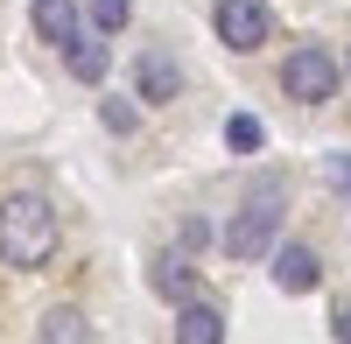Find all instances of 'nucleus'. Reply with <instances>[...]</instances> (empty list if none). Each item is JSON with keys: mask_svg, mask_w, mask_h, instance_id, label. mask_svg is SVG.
Instances as JSON below:
<instances>
[{"mask_svg": "<svg viewBox=\"0 0 351 344\" xmlns=\"http://www.w3.org/2000/svg\"><path fill=\"white\" fill-rule=\"evenodd\" d=\"M337 77H344L337 56L324 42H302V49H288V64H281V92L295 106H330L337 99Z\"/></svg>", "mask_w": 351, "mask_h": 344, "instance_id": "3", "label": "nucleus"}, {"mask_svg": "<svg viewBox=\"0 0 351 344\" xmlns=\"http://www.w3.org/2000/svg\"><path fill=\"white\" fill-rule=\"evenodd\" d=\"M211 21H218V42H225V49H239V56H253L260 42H267V28H274L260 0H218V14H211Z\"/></svg>", "mask_w": 351, "mask_h": 344, "instance_id": "4", "label": "nucleus"}, {"mask_svg": "<svg viewBox=\"0 0 351 344\" xmlns=\"http://www.w3.org/2000/svg\"><path fill=\"white\" fill-rule=\"evenodd\" d=\"M64 64H71V77H77V84H99L112 56H106V42H99V36H77V42H64Z\"/></svg>", "mask_w": 351, "mask_h": 344, "instance_id": "9", "label": "nucleus"}, {"mask_svg": "<svg viewBox=\"0 0 351 344\" xmlns=\"http://www.w3.org/2000/svg\"><path fill=\"white\" fill-rule=\"evenodd\" d=\"M56 239H64V225H56V204H49L43 190L0 197V260H8V267H21V274L49 267Z\"/></svg>", "mask_w": 351, "mask_h": 344, "instance_id": "1", "label": "nucleus"}, {"mask_svg": "<svg viewBox=\"0 0 351 344\" xmlns=\"http://www.w3.org/2000/svg\"><path fill=\"white\" fill-rule=\"evenodd\" d=\"M330 330H337V344H351V309H337V317H330Z\"/></svg>", "mask_w": 351, "mask_h": 344, "instance_id": "16", "label": "nucleus"}, {"mask_svg": "<svg viewBox=\"0 0 351 344\" xmlns=\"http://www.w3.org/2000/svg\"><path fill=\"white\" fill-rule=\"evenodd\" d=\"M99 120H106V134H134V127H141V106H134V99H106Z\"/></svg>", "mask_w": 351, "mask_h": 344, "instance_id": "14", "label": "nucleus"}, {"mask_svg": "<svg viewBox=\"0 0 351 344\" xmlns=\"http://www.w3.org/2000/svg\"><path fill=\"white\" fill-rule=\"evenodd\" d=\"M281 204H288V183L281 176H253V190L239 197V211H232V225L218 232V246L232 253V260H260V253H274Z\"/></svg>", "mask_w": 351, "mask_h": 344, "instance_id": "2", "label": "nucleus"}, {"mask_svg": "<svg viewBox=\"0 0 351 344\" xmlns=\"http://www.w3.org/2000/svg\"><path fill=\"white\" fill-rule=\"evenodd\" d=\"M344 71H351V49H344Z\"/></svg>", "mask_w": 351, "mask_h": 344, "instance_id": "17", "label": "nucleus"}, {"mask_svg": "<svg viewBox=\"0 0 351 344\" xmlns=\"http://www.w3.org/2000/svg\"><path fill=\"white\" fill-rule=\"evenodd\" d=\"M260 140H267V127H260L253 112H232V120H225V148L232 155H260Z\"/></svg>", "mask_w": 351, "mask_h": 344, "instance_id": "12", "label": "nucleus"}, {"mask_svg": "<svg viewBox=\"0 0 351 344\" xmlns=\"http://www.w3.org/2000/svg\"><path fill=\"white\" fill-rule=\"evenodd\" d=\"M155 295L162 302H190V260L183 253H162L155 260Z\"/></svg>", "mask_w": 351, "mask_h": 344, "instance_id": "11", "label": "nucleus"}, {"mask_svg": "<svg viewBox=\"0 0 351 344\" xmlns=\"http://www.w3.org/2000/svg\"><path fill=\"white\" fill-rule=\"evenodd\" d=\"M28 21H36V36L56 42V49L84 36V28H77V0H36V8H28Z\"/></svg>", "mask_w": 351, "mask_h": 344, "instance_id": "7", "label": "nucleus"}, {"mask_svg": "<svg viewBox=\"0 0 351 344\" xmlns=\"http://www.w3.org/2000/svg\"><path fill=\"white\" fill-rule=\"evenodd\" d=\"M176 92H183V71H176V56L148 49V56L134 64V99H148V106H169Z\"/></svg>", "mask_w": 351, "mask_h": 344, "instance_id": "5", "label": "nucleus"}, {"mask_svg": "<svg viewBox=\"0 0 351 344\" xmlns=\"http://www.w3.org/2000/svg\"><path fill=\"white\" fill-rule=\"evenodd\" d=\"M84 8H92V28H99V36H120L127 14H134V0H84Z\"/></svg>", "mask_w": 351, "mask_h": 344, "instance_id": "13", "label": "nucleus"}, {"mask_svg": "<svg viewBox=\"0 0 351 344\" xmlns=\"http://www.w3.org/2000/svg\"><path fill=\"white\" fill-rule=\"evenodd\" d=\"M316 281H324V260L309 246H274V288L281 295H309Z\"/></svg>", "mask_w": 351, "mask_h": 344, "instance_id": "6", "label": "nucleus"}, {"mask_svg": "<svg viewBox=\"0 0 351 344\" xmlns=\"http://www.w3.org/2000/svg\"><path fill=\"white\" fill-rule=\"evenodd\" d=\"M324 183H330V190L344 197V204H351V155H344V148H337V155L324 162Z\"/></svg>", "mask_w": 351, "mask_h": 344, "instance_id": "15", "label": "nucleus"}, {"mask_svg": "<svg viewBox=\"0 0 351 344\" xmlns=\"http://www.w3.org/2000/svg\"><path fill=\"white\" fill-rule=\"evenodd\" d=\"M176 344H225V317L211 302H176Z\"/></svg>", "mask_w": 351, "mask_h": 344, "instance_id": "8", "label": "nucleus"}, {"mask_svg": "<svg viewBox=\"0 0 351 344\" xmlns=\"http://www.w3.org/2000/svg\"><path fill=\"white\" fill-rule=\"evenodd\" d=\"M36 344H92V323H84L71 302H56L43 317V330H36Z\"/></svg>", "mask_w": 351, "mask_h": 344, "instance_id": "10", "label": "nucleus"}]
</instances>
